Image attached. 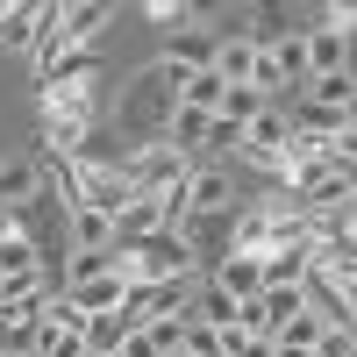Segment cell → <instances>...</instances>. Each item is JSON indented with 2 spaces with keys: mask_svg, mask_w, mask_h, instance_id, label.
<instances>
[{
  "mask_svg": "<svg viewBox=\"0 0 357 357\" xmlns=\"http://www.w3.org/2000/svg\"><path fill=\"white\" fill-rule=\"evenodd\" d=\"M350 236H357V200H350Z\"/></svg>",
  "mask_w": 357,
  "mask_h": 357,
  "instance_id": "cell-24",
  "label": "cell"
},
{
  "mask_svg": "<svg viewBox=\"0 0 357 357\" xmlns=\"http://www.w3.org/2000/svg\"><path fill=\"white\" fill-rule=\"evenodd\" d=\"M178 193H186V215H200V222L229 215V222H236V186H229V172H215V165H193V178H186Z\"/></svg>",
  "mask_w": 357,
  "mask_h": 357,
  "instance_id": "cell-2",
  "label": "cell"
},
{
  "mask_svg": "<svg viewBox=\"0 0 357 357\" xmlns=\"http://www.w3.org/2000/svg\"><path fill=\"white\" fill-rule=\"evenodd\" d=\"M57 301H65L79 321H93V314H114V307L129 301V279H122V272H107V279H79V286L57 293Z\"/></svg>",
  "mask_w": 357,
  "mask_h": 357,
  "instance_id": "cell-4",
  "label": "cell"
},
{
  "mask_svg": "<svg viewBox=\"0 0 357 357\" xmlns=\"http://www.w3.org/2000/svg\"><path fill=\"white\" fill-rule=\"evenodd\" d=\"M143 15H151L158 29H172V36H178V29H200V22H207L200 8H186V0H143Z\"/></svg>",
  "mask_w": 357,
  "mask_h": 357,
  "instance_id": "cell-18",
  "label": "cell"
},
{
  "mask_svg": "<svg viewBox=\"0 0 357 357\" xmlns=\"http://www.w3.org/2000/svg\"><path fill=\"white\" fill-rule=\"evenodd\" d=\"M122 357H165V350H158V343H151V336H143V329H136V336H129V350H122Z\"/></svg>",
  "mask_w": 357,
  "mask_h": 357,
  "instance_id": "cell-21",
  "label": "cell"
},
{
  "mask_svg": "<svg viewBox=\"0 0 357 357\" xmlns=\"http://www.w3.org/2000/svg\"><path fill=\"white\" fill-rule=\"evenodd\" d=\"M43 264H36V243H29V236H8V243H0V286L8 279H36Z\"/></svg>",
  "mask_w": 357,
  "mask_h": 357,
  "instance_id": "cell-15",
  "label": "cell"
},
{
  "mask_svg": "<svg viewBox=\"0 0 357 357\" xmlns=\"http://www.w3.org/2000/svg\"><path fill=\"white\" fill-rule=\"evenodd\" d=\"M114 257H122V250H72L65 286H79V279H107V272H114Z\"/></svg>",
  "mask_w": 357,
  "mask_h": 357,
  "instance_id": "cell-19",
  "label": "cell"
},
{
  "mask_svg": "<svg viewBox=\"0 0 357 357\" xmlns=\"http://www.w3.org/2000/svg\"><path fill=\"white\" fill-rule=\"evenodd\" d=\"M72 250H114V222L100 207H72Z\"/></svg>",
  "mask_w": 357,
  "mask_h": 357,
  "instance_id": "cell-12",
  "label": "cell"
},
{
  "mask_svg": "<svg viewBox=\"0 0 357 357\" xmlns=\"http://www.w3.org/2000/svg\"><path fill=\"white\" fill-rule=\"evenodd\" d=\"M336 293H343V307H350V321H357V272H350V279H336Z\"/></svg>",
  "mask_w": 357,
  "mask_h": 357,
  "instance_id": "cell-22",
  "label": "cell"
},
{
  "mask_svg": "<svg viewBox=\"0 0 357 357\" xmlns=\"http://www.w3.org/2000/svg\"><path fill=\"white\" fill-rule=\"evenodd\" d=\"M129 336H136V321H129L122 307L86 321V350H93V357H122V350H129Z\"/></svg>",
  "mask_w": 357,
  "mask_h": 357,
  "instance_id": "cell-9",
  "label": "cell"
},
{
  "mask_svg": "<svg viewBox=\"0 0 357 357\" xmlns=\"http://www.w3.org/2000/svg\"><path fill=\"white\" fill-rule=\"evenodd\" d=\"M350 93H357V72H329V79H307V86H301V100H307V107H329V114H336Z\"/></svg>",
  "mask_w": 357,
  "mask_h": 357,
  "instance_id": "cell-14",
  "label": "cell"
},
{
  "mask_svg": "<svg viewBox=\"0 0 357 357\" xmlns=\"http://www.w3.org/2000/svg\"><path fill=\"white\" fill-rule=\"evenodd\" d=\"M257 272H264V293H272V286H307L314 250H264V257H257Z\"/></svg>",
  "mask_w": 357,
  "mask_h": 357,
  "instance_id": "cell-8",
  "label": "cell"
},
{
  "mask_svg": "<svg viewBox=\"0 0 357 357\" xmlns=\"http://www.w3.org/2000/svg\"><path fill=\"white\" fill-rule=\"evenodd\" d=\"M264 107H272L264 93H250V86H229V93H222V122H236V129H250V122H257Z\"/></svg>",
  "mask_w": 357,
  "mask_h": 357,
  "instance_id": "cell-16",
  "label": "cell"
},
{
  "mask_svg": "<svg viewBox=\"0 0 357 357\" xmlns=\"http://www.w3.org/2000/svg\"><path fill=\"white\" fill-rule=\"evenodd\" d=\"M172 357H193V350H172Z\"/></svg>",
  "mask_w": 357,
  "mask_h": 357,
  "instance_id": "cell-25",
  "label": "cell"
},
{
  "mask_svg": "<svg viewBox=\"0 0 357 357\" xmlns=\"http://www.w3.org/2000/svg\"><path fill=\"white\" fill-rule=\"evenodd\" d=\"M8 236H22V215H15V207H0V243H8Z\"/></svg>",
  "mask_w": 357,
  "mask_h": 357,
  "instance_id": "cell-23",
  "label": "cell"
},
{
  "mask_svg": "<svg viewBox=\"0 0 357 357\" xmlns=\"http://www.w3.org/2000/svg\"><path fill=\"white\" fill-rule=\"evenodd\" d=\"M301 50H307V79L350 72V29H336V22H314L307 36H301Z\"/></svg>",
  "mask_w": 357,
  "mask_h": 357,
  "instance_id": "cell-5",
  "label": "cell"
},
{
  "mask_svg": "<svg viewBox=\"0 0 357 357\" xmlns=\"http://www.w3.org/2000/svg\"><path fill=\"white\" fill-rule=\"evenodd\" d=\"M215 72H222V86H250V72H257V43H250V36L222 43V50H215Z\"/></svg>",
  "mask_w": 357,
  "mask_h": 357,
  "instance_id": "cell-13",
  "label": "cell"
},
{
  "mask_svg": "<svg viewBox=\"0 0 357 357\" xmlns=\"http://www.w3.org/2000/svg\"><path fill=\"white\" fill-rule=\"evenodd\" d=\"M215 286L229 293L236 307H243V301H257V293H264V272H257V257H243V250H229V257L215 264Z\"/></svg>",
  "mask_w": 357,
  "mask_h": 357,
  "instance_id": "cell-6",
  "label": "cell"
},
{
  "mask_svg": "<svg viewBox=\"0 0 357 357\" xmlns=\"http://www.w3.org/2000/svg\"><path fill=\"white\" fill-rule=\"evenodd\" d=\"M186 321H200V329H236V301L215 286V279H200L193 286V307H186Z\"/></svg>",
  "mask_w": 357,
  "mask_h": 357,
  "instance_id": "cell-10",
  "label": "cell"
},
{
  "mask_svg": "<svg viewBox=\"0 0 357 357\" xmlns=\"http://www.w3.org/2000/svg\"><path fill=\"white\" fill-rule=\"evenodd\" d=\"M86 357H93V350H86Z\"/></svg>",
  "mask_w": 357,
  "mask_h": 357,
  "instance_id": "cell-26",
  "label": "cell"
},
{
  "mask_svg": "<svg viewBox=\"0 0 357 357\" xmlns=\"http://www.w3.org/2000/svg\"><path fill=\"white\" fill-rule=\"evenodd\" d=\"M93 65H100L93 50H65V57L43 72V86H86V79H93Z\"/></svg>",
  "mask_w": 357,
  "mask_h": 357,
  "instance_id": "cell-17",
  "label": "cell"
},
{
  "mask_svg": "<svg viewBox=\"0 0 357 357\" xmlns=\"http://www.w3.org/2000/svg\"><path fill=\"white\" fill-rule=\"evenodd\" d=\"M36 186H43V165H29V158H8V165H0V207H15V215H22V200H36Z\"/></svg>",
  "mask_w": 357,
  "mask_h": 357,
  "instance_id": "cell-11",
  "label": "cell"
},
{
  "mask_svg": "<svg viewBox=\"0 0 357 357\" xmlns=\"http://www.w3.org/2000/svg\"><path fill=\"white\" fill-rule=\"evenodd\" d=\"M286 143H293V114H286V107H264L257 122L243 129V158L279 178V172H286Z\"/></svg>",
  "mask_w": 357,
  "mask_h": 357,
  "instance_id": "cell-1",
  "label": "cell"
},
{
  "mask_svg": "<svg viewBox=\"0 0 357 357\" xmlns=\"http://www.w3.org/2000/svg\"><path fill=\"white\" fill-rule=\"evenodd\" d=\"M207 151H243V129H236V122H222V114H215V122H207Z\"/></svg>",
  "mask_w": 357,
  "mask_h": 357,
  "instance_id": "cell-20",
  "label": "cell"
},
{
  "mask_svg": "<svg viewBox=\"0 0 357 357\" xmlns=\"http://www.w3.org/2000/svg\"><path fill=\"white\" fill-rule=\"evenodd\" d=\"M36 22H43V0H8L0 8V50H36Z\"/></svg>",
  "mask_w": 357,
  "mask_h": 357,
  "instance_id": "cell-7",
  "label": "cell"
},
{
  "mask_svg": "<svg viewBox=\"0 0 357 357\" xmlns=\"http://www.w3.org/2000/svg\"><path fill=\"white\" fill-rule=\"evenodd\" d=\"M93 122H100V107H93V100L43 114V143H50V158H79V143L93 136Z\"/></svg>",
  "mask_w": 357,
  "mask_h": 357,
  "instance_id": "cell-3",
  "label": "cell"
}]
</instances>
